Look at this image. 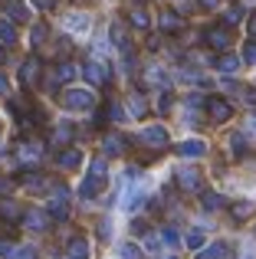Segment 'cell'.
I'll use <instances>...</instances> for the list:
<instances>
[{"label":"cell","instance_id":"37","mask_svg":"<svg viewBox=\"0 0 256 259\" xmlns=\"http://www.w3.org/2000/svg\"><path fill=\"white\" fill-rule=\"evenodd\" d=\"M132 233H135V236H145V233H148V223H145V220H132Z\"/></svg>","mask_w":256,"mask_h":259},{"label":"cell","instance_id":"40","mask_svg":"<svg viewBox=\"0 0 256 259\" xmlns=\"http://www.w3.org/2000/svg\"><path fill=\"white\" fill-rule=\"evenodd\" d=\"M99 236H102V240H109V236H112V227H109V220H102V223H99Z\"/></svg>","mask_w":256,"mask_h":259},{"label":"cell","instance_id":"38","mask_svg":"<svg viewBox=\"0 0 256 259\" xmlns=\"http://www.w3.org/2000/svg\"><path fill=\"white\" fill-rule=\"evenodd\" d=\"M243 63H256V43H246V50H243Z\"/></svg>","mask_w":256,"mask_h":259},{"label":"cell","instance_id":"30","mask_svg":"<svg viewBox=\"0 0 256 259\" xmlns=\"http://www.w3.org/2000/svg\"><path fill=\"white\" fill-rule=\"evenodd\" d=\"M0 217H10V220H17L20 217V207L13 200H0Z\"/></svg>","mask_w":256,"mask_h":259},{"label":"cell","instance_id":"4","mask_svg":"<svg viewBox=\"0 0 256 259\" xmlns=\"http://www.w3.org/2000/svg\"><path fill=\"white\" fill-rule=\"evenodd\" d=\"M207 115H210V121L224 125V121L233 118V105L227 99H220V95H214V99H207Z\"/></svg>","mask_w":256,"mask_h":259},{"label":"cell","instance_id":"10","mask_svg":"<svg viewBox=\"0 0 256 259\" xmlns=\"http://www.w3.org/2000/svg\"><path fill=\"white\" fill-rule=\"evenodd\" d=\"M178 154H181V158H194V161H197V158H204V154H207V145L200 138H187V141H181V145H178Z\"/></svg>","mask_w":256,"mask_h":259},{"label":"cell","instance_id":"6","mask_svg":"<svg viewBox=\"0 0 256 259\" xmlns=\"http://www.w3.org/2000/svg\"><path fill=\"white\" fill-rule=\"evenodd\" d=\"M200 36H204V43L210 46V50H227V46H230V39H233L230 30H227L224 23H220V26H207Z\"/></svg>","mask_w":256,"mask_h":259},{"label":"cell","instance_id":"11","mask_svg":"<svg viewBox=\"0 0 256 259\" xmlns=\"http://www.w3.org/2000/svg\"><path fill=\"white\" fill-rule=\"evenodd\" d=\"M82 72H86V79H89V82H92V85H102V82H105V79H109V76H112V72H109V69H105V66H102V63H99V59H89V63H86V66H82Z\"/></svg>","mask_w":256,"mask_h":259},{"label":"cell","instance_id":"39","mask_svg":"<svg viewBox=\"0 0 256 259\" xmlns=\"http://www.w3.org/2000/svg\"><path fill=\"white\" fill-rule=\"evenodd\" d=\"M246 33H250V39L256 43V13H253L250 20H246Z\"/></svg>","mask_w":256,"mask_h":259},{"label":"cell","instance_id":"21","mask_svg":"<svg viewBox=\"0 0 256 259\" xmlns=\"http://www.w3.org/2000/svg\"><path fill=\"white\" fill-rule=\"evenodd\" d=\"M246 148H250L246 135H243V132H233V135H230V154H237V158H240V154H246Z\"/></svg>","mask_w":256,"mask_h":259},{"label":"cell","instance_id":"34","mask_svg":"<svg viewBox=\"0 0 256 259\" xmlns=\"http://www.w3.org/2000/svg\"><path fill=\"white\" fill-rule=\"evenodd\" d=\"M174 108V95L171 92H161V99H158V112L164 115V112H171Z\"/></svg>","mask_w":256,"mask_h":259},{"label":"cell","instance_id":"27","mask_svg":"<svg viewBox=\"0 0 256 259\" xmlns=\"http://www.w3.org/2000/svg\"><path fill=\"white\" fill-rule=\"evenodd\" d=\"M69 138H72V125H69V121H63V125L53 128V141H63V145H66Z\"/></svg>","mask_w":256,"mask_h":259},{"label":"cell","instance_id":"26","mask_svg":"<svg viewBox=\"0 0 256 259\" xmlns=\"http://www.w3.org/2000/svg\"><path fill=\"white\" fill-rule=\"evenodd\" d=\"M66 26H69V30H76V33H86V30H89V17H82V13H72V17L66 20Z\"/></svg>","mask_w":256,"mask_h":259},{"label":"cell","instance_id":"7","mask_svg":"<svg viewBox=\"0 0 256 259\" xmlns=\"http://www.w3.org/2000/svg\"><path fill=\"white\" fill-rule=\"evenodd\" d=\"M79 164H82V151H79V148H63V151L56 154V167L59 171H76Z\"/></svg>","mask_w":256,"mask_h":259},{"label":"cell","instance_id":"18","mask_svg":"<svg viewBox=\"0 0 256 259\" xmlns=\"http://www.w3.org/2000/svg\"><path fill=\"white\" fill-rule=\"evenodd\" d=\"M227 256H230V246H227V243H210V246L200 249L197 259H227Z\"/></svg>","mask_w":256,"mask_h":259},{"label":"cell","instance_id":"29","mask_svg":"<svg viewBox=\"0 0 256 259\" xmlns=\"http://www.w3.org/2000/svg\"><path fill=\"white\" fill-rule=\"evenodd\" d=\"M184 243L191 249H200V246H204V230H191V233L184 236Z\"/></svg>","mask_w":256,"mask_h":259},{"label":"cell","instance_id":"8","mask_svg":"<svg viewBox=\"0 0 256 259\" xmlns=\"http://www.w3.org/2000/svg\"><path fill=\"white\" fill-rule=\"evenodd\" d=\"M39 69H43V63H39L36 56H30L23 66H20V82H23L26 89L36 85V82H39Z\"/></svg>","mask_w":256,"mask_h":259},{"label":"cell","instance_id":"1","mask_svg":"<svg viewBox=\"0 0 256 259\" xmlns=\"http://www.w3.org/2000/svg\"><path fill=\"white\" fill-rule=\"evenodd\" d=\"M105 181H109V164H105V158H96L89 164L86 181L79 184V197H82V200H96V197L105 190Z\"/></svg>","mask_w":256,"mask_h":259},{"label":"cell","instance_id":"19","mask_svg":"<svg viewBox=\"0 0 256 259\" xmlns=\"http://www.w3.org/2000/svg\"><path fill=\"white\" fill-rule=\"evenodd\" d=\"M128 23H132L135 30H148V26H151V20H148V10H145V7H135V10L128 13Z\"/></svg>","mask_w":256,"mask_h":259},{"label":"cell","instance_id":"25","mask_svg":"<svg viewBox=\"0 0 256 259\" xmlns=\"http://www.w3.org/2000/svg\"><path fill=\"white\" fill-rule=\"evenodd\" d=\"M39 154H43V148L39 145H20V161H39Z\"/></svg>","mask_w":256,"mask_h":259},{"label":"cell","instance_id":"36","mask_svg":"<svg viewBox=\"0 0 256 259\" xmlns=\"http://www.w3.org/2000/svg\"><path fill=\"white\" fill-rule=\"evenodd\" d=\"M13 259H36V249L33 246H17V256Z\"/></svg>","mask_w":256,"mask_h":259},{"label":"cell","instance_id":"3","mask_svg":"<svg viewBox=\"0 0 256 259\" xmlns=\"http://www.w3.org/2000/svg\"><path fill=\"white\" fill-rule=\"evenodd\" d=\"M138 141L145 148H154V151H158V148L167 145V128L164 125H148V128H141V132H138Z\"/></svg>","mask_w":256,"mask_h":259},{"label":"cell","instance_id":"45","mask_svg":"<svg viewBox=\"0 0 256 259\" xmlns=\"http://www.w3.org/2000/svg\"><path fill=\"white\" fill-rule=\"evenodd\" d=\"M0 56H4V53H0Z\"/></svg>","mask_w":256,"mask_h":259},{"label":"cell","instance_id":"46","mask_svg":"<svg viewBox=\"0 0 256 259\" xmlns=\"http://www.w3.org/2000/svg\"><path fill=\"white\" fill-rule=\"evenodd\" d=\"M171 259H174V256H171Z\"/></svg>","mask_w":256,"mask_h":259},{"label":"cell","instance_id":"41","mask_svg":"<svg viewBox=\"0 0 256 259\" xmlns=\"http://www.w3.org/2000/svg\"><path fill=\"white\" fill-rule=\"evenodd\" d=\"M10 187H13V181H10V177H4V174H0V194H10Z\"/></svg>","mask_w":256,"mask_h":259},{"label":"cell","instance_id":"5","mask_svg":"<svg viewBox=\"0 0 256 259\" xmlns=\"http://www.w3.org/2000/svg\"><path fill=\"white\" fill-rule=\"evenodd\" d=\"M178 187L184 190V194H197V190L204 187V174H200L197 167H181L178 171Z\"/></svg>","mask_w":256,"mask_h":259},{"label":"cell","instance_id":"23","mask_svg":"<svg viewBox=\"0 0 256 259\" xmlns=\"http://www.w3.org/2000/svg\"><path fill=\"white\" fill-rule=\"evenodd\" d=\"M224 207H227L224 194H214V190H207V194H204V210H210V213H214V210H224Z\"/></svg>","mask_w":256,"mask_h":259},{"label":"cell","instance_id":"14","mask_svg":"<svg viewBox=\"0 0 256 259\" xmlns=\"http://www.w3.org/2000/svg\"><path fill=\"white\" fill-rule=\"evenodd\" d=\"M243 66V59L240 56H233V53H224V56L217 59V72H224V76H233V72Z\"/></svg>","mask_w":256,"mask_h":259},{"label":"cell","instance_id":"17","mask_svg":"<svg viewBox=\"0 0 256 259\" xmlns=\"http://www.w3.org/2000/svg\"><path fill=\"white\" fill-rule=\"evenodd\" d=\"M158 23H161V30H164V33H181V30H184V20H181L178 13H161Z\"/></svg>","mask_w":256,"mask_h":259},{"label":"cell","instance_id":"28","mask_svg":"<svg viewBox=\"0 0 256 259\" xmlns=\"http://www.w3.org/2000/svg\"><path fill=\"white\" fill-rule=\"evenodd\" d=\"M243 20V10L240 7H227L224 10V26H233V23H240Z\"/></svg>","mask_w":256,"mask_h":259},{"label":"cell","instance_id":"24","mask_svg":"<svg viewBox=\"0 0 256 259\" xmlns=\"http://www.w3.org/2000/svg\"><path fill=\"white\" fill-rule=\"evenodd\" d=\"M230 213H233V220H246V217H253V203L250 200H240V203H233V207H230Z\"/></svg>","mask_w":256,"mask_h":259},{"label":"cell","instance_id":"16","mask_svg":"<svg viewBox=\"0 0 256 259\" xmlns=\"http://www.w3.org/2000/svg\"><path fill=\"white\" fill-rule=\"evenodd\" d=\"M23 220H26V227L36 230V233H43V230L50 227V213H43V210H30V213H26Z\"/></svg>","mask_w":256,"mask_h":259},{"label":"cell","instance_id":"44","mask_svg":"<svg viewBox=\"0 0 256 259\" xmlns=\"http://www.w3.org/2000/svg\"><path fill=\"white\" fill-rule=\"evenodd\" d=\"M33 4H36V7H43V10H50V7H53V0H33Z\"/></svg>","mask_w":256,"mask_h":259},{"label":"cell","instance_id":"20","mask_svg":"<svg viewBox=\"0 0 256 259\" xmlns=\"http://www.w3.org/2000/svg\"><path fill=\"white\" fill-rule=\"evenodd\" d=\"M17 26L13 23H7V20H0V46H13L17 43Z\"/></svg>","mask_w":256,"mask_h":259},{"label":"cell","instance_id":"15","mask_svg":"<svg viewBox=\"0 0 256 259\" xmlns=\"http://www.w3.org/2000/svg\"><path fill=\"white\" fill-rule=\"evenodd\" d=\"M76 76H79V66H72V63H59L56 69H53V79H56V82H63V85H69Z\"/></svg>","mask_w":256,"mask_h":259},{"label":"cell","instance_id":"43","mask_svg":"<svg viewBox=\"0 0 256 259\" xmlns=\"http://www.w3.org/2000/svg\"><path fill=\"white\" fill-rule=\"evenodd\" d=\"M7 92H10V82H7V76L0 72V95H7Z\"/></svg>","mask_w":256,"mask_h":259},{"label":"cell","instance_id":"12","mask_svg":"<svg viewBox=\"0 0 256 259\" xmlns=\"http://www.w3.org/2000/svg\"><path fill=\"white\" fill-rule=\"evenodd\" d=\"M66 253H69V259H89L92 246H89V240H86V236H72V240L66 243Z\"/></svg>","mask_w":256,"mask_h":259},{"label":"cell","instance_id":"35","mask_svg":"<svg viewBox=\"0 0 256 259\" xmlns=\"http://www.w3.org/2000/svg\"><path fill=\"white\" fill-rule=\"evenodd\" d=\"M17 256V246H13V243H4L0 240V259H13Z\"/></svg>","mask_w":256,"mask_h":259},{"label":"cell","instance_id":"2","mask_svg":"<svg viewBox=\"0 0 256 259\" xmlns=\"http://www.w3.org/2000/svg\"><path fill=\"white\" fill-rule=\"evenodd\" d=\"M59 105L69 108V112H89V108L96 105V92H92V89H76V85H69L63 95H59Z\"/></svg>","mask_w":256,"mask_h":259},{"label":"cell","instance_id":"13","mask_svg":"<svg viewBox=\"0 0 256 259\" xmlns=\"http://www.w3.org/2000/svg\"><path fill=\"white\" fill-rule=\"evenodd\" d=\"M125 148H128V138H122V135H105V141H102V151L105 154L118 158V154H125Z\"/></svg>","mask_w":256,"mask_h":259},{"label":"cell","instance_id":"22","mask_svg":"<svg viewBox=\"0 0 256 259\" xmlns=\"http://www.w3.org/2000/svg\"><path fill=\"white\" fill-rule=\"evenodd\" d=\"M145 112H148V102H145V95H138V92H135L132 99H128V115H135V118H141Z\"/></svg>","mask_w":256,"mask_h":259},{"label":"cell","instance_id":"32","mask_svg":"<svg viewBox=\"0 0 256 259\" xmlns=\"http://www.w3.org/2000/svg\"><path fill=\"white\" fill-rule=\"evenodd\" d=\"M161 243H167V246H178V243H181V236L174 233V227H164V230H161Z\"/></svg>","mask_w":256,"mask_h":259},{"label":"cell","instance_id":"9","mask_svg":"<svg viewBox=\"0 0 256 259\" xmlns=\"http://www.w3.org/2000/svg\"><path fill=\"white\" fill-rule=\"evenodd\" d=\"M4 13L13 23H26V20H30V7H26L23 0H4Z\"/></svg>","mask_w":256,"mask_h":259},{"label":"cell","instance_id":"31","mask_svg":"<svg viewBox=\"0 0 256 259\" xmlns=\"http://www.w3.org/2000/svg\"><path fill=\"white\" fill-rule=\"evenodd\" d=\"M30 43H33V46L46 43V23H36V26L30 30Z\"/></svg>","mask_w":256,"mask_h":259},{"label":"cell","instance_id":"42","mask_svg":"<svg viewBox=\"0 0 256 259\" xmlns=\"http://www.w3.org/2000/svg\"><path fill=\"white\" fill-rule=\"evenodd\" d=\"M200 7H204V10H217L220 0H200Z\"/></svg>","mask_w":256,"mask_h":259},{"label":"cell","instance_id":"33","mask_svg":"<svg viewBox=\"0 0 256 259\" xmlns=\"http://www.w3.org/2000/svg\"><path fill=\"white\" fill-rule=\"evenodd\" d=\"M118 256H122V259H141V249L135 246V243H125V246L118 249Z\"/></svg>","mask_w":256,"mask_h":259}]
</instances>
